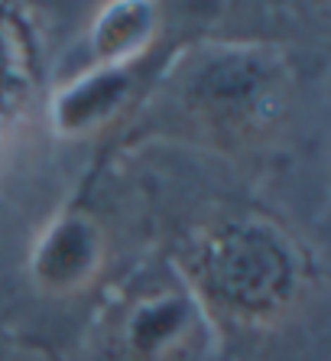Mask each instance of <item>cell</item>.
Instances as JSON below:
<instances>
[{
    "instance_id": "8992f818",
    "label": "cell",
    "mask_w": 331,
    "mask_h": 361,
    "mask_svg": "<svg viewBox=\"0 0 331 361\" xmlns=\"http://www.w3.org/2000/svg\"><path fill=\"white\" fill-rule=\"evenodd\" d=\"M36 36L23 7L0 4V124L17 118L36 92Z\"/></svg>"
},
{
    "instance_id": "52a82bcc",
    "label": "cell",
    "mask_w": 331,
    "mask_h": 361,
    "mask_svg": "<svg viewBox=\"0 0 331 361\" xmlns=\"http://www.w3.org/2000/svg\"><path fill=\"white\" fill-rule=\"evenodd\" d=\"M156 23L159 17L153 4L127 0V4L104 7L92 30V49L98 66H114L143 56L156 36Z\"/></svg>"
},
{
    "instance_id": "277c9868",
    "label": "cell",
    "mask_w": 331,
    "mask_h": 361,
    "mask_svg": "<svg viewBox=\"0 0 331 361\" xmlns=\"http://www.w3.org/2000/svg\"><path fill=\"white\" fill-rule=\"evenodd\" d=\"M163 62H166L163 52L146 49L137 59L88 68L85 75H78L72 85H65L52 98V124H56V130L68 137H82L111 124L117 114H124V108L140 94L146 78L153 75V68L163 66Z\"/></svg>"
},
{
    "instance_id": "5b68a950",
    "label": "cell",
    "mask_w": 331,
    "mask_h": 361,
    "mask_svg": "<svg viewBox=\"0 0 331 361\" xmlns=\"http://www.w3.org/2000/svg\"><path fill=\"white\" fill-rule=\"evenodd\" d=\"M101 257H104V235L98 221L72 209L46 228V235L33 247L30 270L42 290L72 293L92 283L101 270Z\"/></svg>"
},
{
    "instance_id": "6da1fadb",
    "label": "cell",
    "mask_w": 331,
    "mask_h": 361,
    "mask_svg": "<svg viewBox=\"0 0 331 361\" xmlns=\"http://www.w3.org/2000/svg\"><path fill=\"white\" fill-rule=\"evenodd\" d=\"M302 277L299 254L266 221H227L192 244L182 280L208 316L266 322L289 310Z\"/></svg>"
},
{
    "instance_id": "3957f363",
    "label": "cell",
    "mask_w": 331,
    "mask_h": 361,
    "mask_svg": "<svg viewBox=\"0 0 331 361\" xmlns=\"http://www.w3.org/2000/svg\"><path fill=\"white\" fill-rule=\"evenodd\" d=\"M282 72L254 49L221 52L192 78L185 101L221 134H257L282 108Z\"/></svg>"
},
{
    "instance_id": "7a4b0ae2",
    "label": "cell",
    "mask_w": 331,
    "mask_h": 361,
    "mask_svg": "<svg viewBox=\"0 0 331 361\" xmlns=\"http://www.w3.org/2000/svg\"><path fill=\"white\" fill-rule=\"evenodd\" d=\"M211 316L179 274L137 277L108 300L94 361H201Z\"/></svg>"
}]
</instances>
